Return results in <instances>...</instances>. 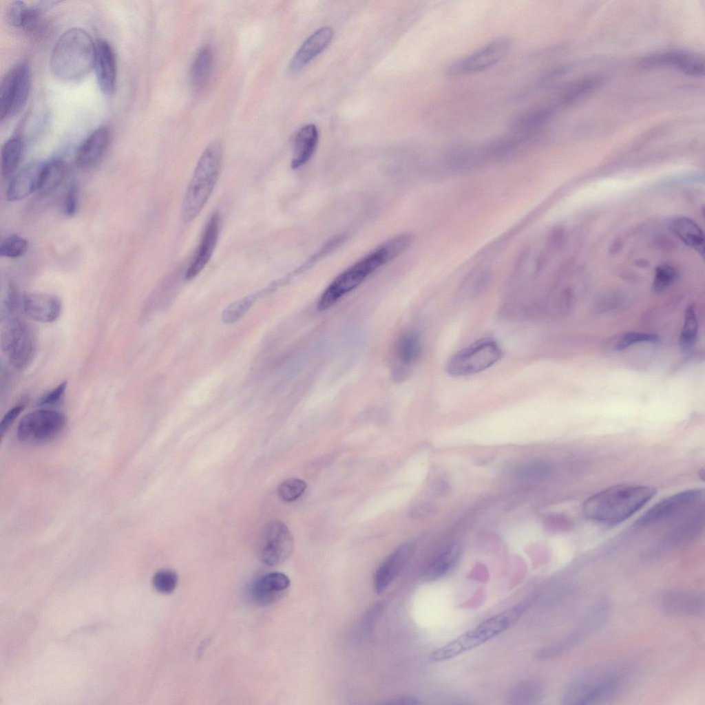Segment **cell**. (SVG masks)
I'll return each mask as SVG.
<instances>
[{
	"mask_svg": "<svg viewBox=\"0 0 705 705\" xmlns=\"http://www.w3.org/2000/svg\"><path fill=\"white\" fill-rule=\"evenodd\" d=\"M412 235H397L374 250L341 273L325 289L317 302L319 310H325L337 302L346 294L359 286L379 268L406 251L412 244Z\"/></svg>",
	"mask_w": 705,
	"mask_h": 705,
	"instance_id": "6da1fadb",
	"label": "cell"
},
{
	"mask_svg": "<svg viewBox=\"0 0 705 705\" xmlns=\"http://www.w3.org/2000/svg\"><path fill=\"white\" fill-rule=\"evenodd\" d=\"M654 487L619 484L589 498L583 512L589 519L606 525L618 524L636 513L655 494Z\"/></svg>",
	"mask_w": 705,
	"mask_h": 705,
	"instance_id": "7a4b0ae2",
	"label": "cell"
},
{
	"mask_svg": "<svg viewBox=\"0 0 705 705\" xmlns=\"http://www.w3.org/2000/svg\"><path fill=\"white\" fill-rule=\"evenodd\" d=\"M96 45L83 29L70 28L57 40L50 58V70L56 78H81L94 67Z\"/></svg>",
	"mask_w": 705,
	"mask_h": 705,
	"instance_id": "3957f363",
	"label": "cell"
},
{
	"mask_svg": "<svg viewBox=\"0 0 705 705\" xmlns=\"http://www.w3.org/2000/svg\"><path fill=\"white\" fill-rule=\"evenodd\" d=\"M536 599L532 595L514 606L486 619L474 629L438 648L430 655L432 662L450 660L504 632L516 622Z\"/></svg>",
	"mask_w": 705,
	"mask_h": 705,
	"instance_id": "277c9868",
	"label": "cell"
},
{
	"mask_svg": "<svg viewBox=\"0 0 705 705\" xmlns=\"http://www.w3.org/2000/svg\"><path fill=\"white\" fill-rule=\"evenodd\" d=\"M222 165V147L210 143L202 152L185 195L182 219L185 223L195 219L207 202L218 181Z\"/></svg>",
	"mask_w": 705,
	"mask_h": 705,
	"instance_id": "5b68a950",
	"label": "cell"
},
{
	"mask_svg": "<svg viewBox=\"0 0 705 705\" xmlns=\"http://www.w3.org/2000/svg\"><path fill=\"white\" fill-rule=\"evenodd\" d=\"M1 349L10 365L17 370L25 369L36 352V339L31 327L17 317L6 319L1 337Z\"/></svg>",
	"mask_w": 705,
	"mask_h": 705,
	"instance_id": "8992f818",
	"label": "cell"
},
{
	"mask_svg": "<svg viewBox=\"0 0 705 705\" xmlns=\"http://www.w3.org/2000/svg\"><path fill=\"white\" fill-rule=\"evenodd\" d=\"M502 350L496 341L483 338L463 348L448 361L446 370L454 377H465L482 372L498 362Z\"/></svg>",
	"mask_w": 705,
	"mask_h": 705,
	"instance_id": "52a82bcc",
	"label": "cell"
},
{
	"mask_svg": "<svg viewBox=\"0 0 705 705\" xmlns=\"http://www.w3.org/2000/svg\"><path fill=\"white\" fill-rule=\"evenodd\" d=\"M621 676L613 671H600L574 681L562 697L563 704H589L608 697L620 686Z\"/></svg>",
	"mask_w": 705,
	"mask_h": 705,
	"instance_id": "ba28073f",
	"label": "cell"
},
{
	"mask_svg": "<svg viewBox=\"0 0 705 705\" xmlns=\"http://www.w3.org/2000/svg\"><path fill=\"white\" fill-rule=\"evenodd\" d=\"M31 87L28 63L22 61L6 74L0 86V120L18 114L25 106Z\"/></svg>",
	"mask_w": 705,
	"mask_h": 705,
	"instance_id": "9c48e42d",
	"label": "cell"
},
{
	"mask_svg": "<svg viewBox=\"0 0 705 705\" xmlns=\"http://www.w3.org/2000/svg\"><path fill=\"white\" fill-rule=\"evenodd\" d=\"M512 46L505 36L497 37L475 51L452 62L447 68L449 76L458 77L483 72L503 60Z\"/></svg>",
	"mask_w": 705,
	"mask_h": 705,
	"instance_id": "30bf717a",
	"label": "cell"
},
{
	"mask_svg": "<svg viewBox=\"0 0 705 705\" xmlns=\"http://www.w3.org/2000/svg\"><path fill=\"white\" fill-rule=\"evenodd\" d=\"M702 490L691 489L671 495L660 501L646 511L636 523L648 527L683 518L703 504Z\"/></svg>",
	"mask_w": 705,
	"mask_h": 705,
	"instance_id": "8fae6325",
	"label": "cell"
},
{
	"mask_svg": "<svg viewBox=\"0 0 705 705\" xmlns=\"http://www.w3.org/2000/svg\"><path fill=\"white\" fill-rule=\"evenodd\" d=\"M65 423V417L61 412L50 409L36 410L20 420L17 437L21 442H48L61 432Z\"/></svg>",
	"mask_w": 705,
	"mask_h": 705,
	"instance_id": "7c38bea8",
	"label": "cell"
},
{
	"mask_svg": "<svg viewBox=\"0 0 705 705\" xmlns=\"http://www.w3.org/2000/svg\"><path fill=\"white\" fill-rule=\"evenodd\" d=\"M293 548V538L287 526L281 520H272L262 535L258 557L266 565H279L290 557Z\"/></svg>",
	"mask_w": 705,
	"mask_h": 705,
	"instance_id": "4fadbf2b",
	"label": "cell"
},
{
	"mask_svg": "<svg viewBox=\"0 0 705 705\" xmlns=\"http://www.w3.org/2000/svg\"><path fill=\"white\" fill-rule=\"evenodd\" d=\"M658 605L661 611L669 616H696L704 612V597L695 591L667 589L659 596Z\"/></svg>",
	"mask_w": 705,
	"mask_h": 705,
	"instance_id": "5bb4252c",
	"label": "cell"
},
{
	"mask_svg": "<svg viewBox=\"0 0 705 705\" xmlns=\"http://www.w3.org/2000/svg\"><path fill=\"white\" fill-rule=\"evenodd\" d=\"M641 65L644 67H674L693 76L704 74V58L693 52L672 51L655 54L642 59Z\"/></svg>",
	"mask_w": 705,
	"mask_h": 705,
	"instance_id": "9a60e30c",
	"label": "cell"
},
{
	"mask_svg": "<svg viewBox=\"0 0 705 705\" xmlns=\"http://www.w3.org/2000/svg\"><path fill=\"white\" fill-rule=\"evenodd\" d=\"M21 306L30 318L43 323L56 321L62 310V304L58 297L41 293L21 295Z\"/></svg>",
	"mask_w": 705,
	"mask_h": 705,
	"instance_id": "2e32d148",
	"label": "cell"
},
{
	"mask_svg": "<svg viewBox=\"0 0 705 705\" xmlns=\"http://www.w3.org/2000/svg\"><path fill=\"white\" fill-rule=\"evenodd\" d=\"M554 114V108L549 104L532 106L512 118L510 132L529 139L550 120Z\"/></svg>",
	"mask_w": 705,
	"mask_h": 705,
	"instance_id": "e0dca14e",
	"label": "cell"
},
{
	"mask_svg": "<svg viewBox=\"0 0 705 705\" xmlns=\"http://www.w3.org/2000/svg\"><path fill=\"white\" fill-rule=\"evenodd\" d=\"M414 550L412 544H403L379 565L374 577V588L377 593H383L400 574Z\"/></svg>",
	"mask_w": 705,
	"mask_h": 705,
	"instance_id": "ac0fdd59",
	"label": "cell"
},
{
	"mask_svg": "<svg viewBox=\"0 0 705 705\" xmlns=\"http://www.w3.org/2000/svg\"><path fill=\"white\" fill-rule=\"evenodd\" d=\"M220 229V216L217 212L209 218L191 264L188 267L185 278L191 280L196 277L209 261L215 248Z\"/></svg>",
	"mask_w": 705,
	"mask_h": 705,
	"instance_id": "d6986e66",
	"label": "cell"
},
{
	"mask_svg": "<svg viewBox=\"0 0 705 705\" xmlns=\"http://www.w3.org/2000/svg\"><path fill=\"white\" fill-rule=\"evenodd\" d=\"M333 37V30L330 26H323L315 31L295 53L288 65V72L295 74L300 71L328 47Z\"/></svg>",
	"mask_w": 705,
	"mask_h": 705,
	"instance_id": "ffe728a7",
	"label": "cell"
},
{
	"mask_svg": "<svg viewBox=\"0 0 705 705\" xmlns=\"http://www.w3.org/2000/svg\"><path fill=\"white\" fill-rule=\"evenodd\" d=\"M290 585L291 580L286 574L270 572L258 578L252 584L251 596L259 604H270L281 598Z\"/></svg>",
	"mask_w": 705,
	"mask_h": 705,
	"instance_id": "44dd1931",
	"label": "cell"
},
{
	"mask_svg": "<svg viewBox=\"0 0 705 705\" xmlns=\"http://www.w3.org/2000/svg\"><path fill=\"white\" fill-rule=\"evenodd\" d=\"M94 67L101 90L105 94H112L116 82V62L114 51L106 41H100L96 45Z\"/></svg>",
	"mask_w": 705,
	"mask_h": 705,
	"instance_id": "7402d4cb",
	"label": "cell"
},
{
	"mask_svg": "<svg viewBox=\"0 0 705 705\" xmlns=\"http://www.w3.org/2000/svg\"><path fill=\"white\" fill-rule=\"evenodd\" d=\"M461 555L460 545L456 542L449 543L428 563L422 573L421 580L431 582L441 579L454 568Z\"/></svg>",
	"mask_w": 705,
	"mask_h": 705,
	"instance_id": "603a6c76",
	"label": "cell"
},
{
	"mask_svg": "<svg viewBox=\"0 0 705 705\" xmlns=\"http://www.w3.org/2000/svg\"><path fill=\"white\" fill-rule=\"evenodd\" d=\"M109 142V130L100 127L92 131L79 147L75 162L81 169L94 166L103 157Z\"/></svg>",
	"mask_w": 705,
	"mask_h": 705,
	"instance_id": "cb8c5ba5",
	"label": "cell"
},
{
	"mask_svg": "<svg viewBox=\"0 0 705 705\" xmlns=\"http://www.w3.org/2000/svg\"><path fill=\"white\" fill-rule=\"evenodd\" d=\"M44 163L32 162L27 165L12 179L7 190L10 201H18L36 191Z\"/></svg>",
	"mask_w": 705,
	"mask_h": 705,
	"instance_id": "d4e9b609",
	"label": "cell"
},
{
	"mask_svg": "<svg viewBox=\"0 0 705 705\" xmlns=\"http://www.w3.org/2000/svg\"><path fill=\"white\" fill-rule=\"evenodd\" d=\"M318 139L319 132L315 125L306 124L299 129L294 141L291 160L293 169L301 167L311 159L317 147Z\"/></svg>",
	"mask_w": 705,
	"mask_h": 705,
	"instance_id": "484cf974",
	"label": "cell"
},
{
	"mask_svg": "<svg viewBox=\"0 0 705 705\" xmlns=\"http://www.w3.org/2000/svg\"><path fill=\"white\" fill-rule=\"evenodd\" d=\"M485 158L482 147L456 145L445 156L448 167L456 171H466L477 167Z\"/></svg>",
	"mask_w": 705,
	"mask_h": 705,
	"instance_id": "4316f807",
	"label": "cell"
},
{
	"mask_svg": "<svg viewBox=\"0 0 705 705\" xmlns=\"http://www.w3.org/2000/svg\"><path fill=\"white\" fill-rule=\"evenodd\" d=\"M669 224L671 231L685 244L698 251H704V233L694 221L686 217H676Z\"/></svg>",
	"mask_w": 705,
	"mask_h": 705,
	"instance_id": "83f0119b",
	"label": "cell"
},
{
	"mask_svg": "<svg viewBox=\"0 0 705 705\" xmlns=\"http://www.w3.org/2000/svg\"><path fill=\"white\" fill-rule=\"evenodd\" d=\"M66 170V165L61 160L44 163L36 191L41 194L54 191L63 180Z\"/></svg>",
	"mask_w": 705,
	"mask_h": 705,
	"instance_id": "f1b7e54d",
	"label": "cell"
},
{
	"mask_svg": "<svg viewBox=\"0 0 705 705\" xmlns=\"http://www.w3.org/2000/svg\"><path fill=\"white\" fill-rule=\"evenodd\" d=\"M213 65V53L208 46L202 48L196 55L191 69V81L196 90L207 83Z\"/></svg>",
	"mask_w": 705,
	"mask_h": 705,
	"instance_id": "f546056e",
	"label": "cell"
},
{
	"mask_svg": "<svg viewBox=\"0 0 705 705\" xmlns=\"http://www.w3.org/2000/svg\"><path fill=\"white\" fill-rule=\"evenodd\" d=\"M543 693V686L540 682L530 680L522 682L512 688L507 697V703L509 704H527L536 702Z\"/></svg>",
	"mask_w": 705,
	"mask_h": 705,
	"instance_id": "4dcf8cb0",
	"label": "cell"
},
{
	"mask_svg": "<svg viewBox=\"0 0 705 705\" xmlns=\"http://www.w3.org/2000/svg\"><path fill=\"white\" fill-rule=\"evenodd\" d=\"M395 352L399 361L406 366L414 363L421 353V341L415 332L403 334L398 339Z\"/></svg>",
	"mask_w": 705,
	"mask_h": 705,
	"instance_id": "1f68e13d",
	"label": "cell"
},
{
	"mask_svg": "<svg viewBox=\"0 0 705 705\" xmlns=\"http://www.w3.org/2000/svg\"><path fill=\"white\" fill-rule=\"evenodd\" d=\"M23 145V140L19 136L10 138L3 145L1 165L3 176L8 177L15 171L21 160Z\"/></svg>",
	"mask_w": 705,
	"mask_h": 705,
	"instance_id": "d6a6232c",
	"label": "cell"
},
{
	"mask_svg": "<svg viewBox=\"0 0 705 705\" xmlns=\"http://www.w3.org/2000/svg\"><path fill=\"white\" fill-rule=\"evenodd\" d=\"M269 292V288L264 289L231 303L222 312V320L227 324L235 322L246 314L258 298L264 297Z\"/></svg>",
	"mask_w": 705,
	"mask_h": 705,
	"instance_id": "836d02e7",
	"label": "cell"
},
{
	"mask_svg": "<svg viewBox=\"0 0 705 705\" xmlns=\"http://www.w3.org/2000/svg\"><path fill=\"white\" fill-rule=\"evenodd\" d=\"M601 82L597 76H589L574 82L567 87L561 96V103L571 104L593 91Z\"/></svg>",
	"mask_w": 705,
	"mask_h": 705,
	"instance_id": "e575fe53",
	"label": "cell"
},
{
	"mask_svg": "<svg viewBox=\"0 0 705 705\" xmlns=\"http://www.w3.org/2000/svg\"><path fill=\"white\" fill-rule=\"evenodd\" d=\"M698 330V324L694 306H688L683 327L680 335L679 344L682 351H687L694 346Z\"/></svg>",
	"mask_w": 705,
	"mask_h": 705,
	"instance_id": "d590c367",
	"label": "cell"
},
{
	"mask_svg": "<svg viewBox=\"0 0 705 705\" xmlns=\"http://www.w3.org/2000/svg\"><path fill=\"white\" fill-rule=\"evenodd\" d=\"M307 485L300 478H291L282 483L277 487L279 497L285 502L298 499L305 492Z\"/></svg>",
	"mask_w": 705,
	"mask_h": 705,
	"instance_id": "8d00e7d4",
	"label": "cell"
},
{
	"mask_svg": "<svg viewBox=\"0 0 705 705\" xmlns=\"http://www.w3.org/2000/svg\"><path fill=\"white\" fill-rule=\"evenodd\" d=\"M27 240L18 235H10L6 238L0 245V255L9 258H16L23 255L27 251Z\"/></svg>",
	"mask_w": 705,
	"mask_h": 705,
	"instance_id": "74e56055",
	"label": "cell"
},
{
	"mask_svg": "<svg viewBox=\"0 0 705 705\" xmlns=\"http://www.w3.org/2000/svg\"><path fill=\"white\" fill-rule=\"evenodd\" d=\"M178 581L176 572L171 569L158 571L152 579V584L156 591L162 593H171L176 589Z\"/></svg>",
	"mask_w": 705,
	"mask_h": 705,
	"instance_id": "f35d334b",
	"label": "cell"
},
{
	"mask_svg": "<svg viewBox=\"0 0 705 705\" xmlns=\"http://www.w3.org/2000/svg\"><path fill=\"white\" fill-rule=\"evenodd\" d=\"M660 340L659 336L655 334L642 332H629L622 335L618 339L614 345V348L616 350H622L638 343H657Z\"/></svg>",
	"mask_w": 705,
	"mask_h": 705,
	"instance_id": "ab89813d",
	"label": "cell"
},
{
	"mask_svg": "<svg viewBox=\"0 0 705 705\" xmlns=\"http://www.w3.org/2000/svg\"><path fill=\"white\" fill-rule=\"evenodd\" d=\"M551 471L550 465L543 461H532L519 465L516 475L524 479H537L546 476Z\"/></svg>",
	"mask_w": 705,
	"mask_h": 705,
	"instance_id": "60d3db41",
	"label": "cell"
},
{
	"mask_svg": "<svg viewBox=\"0 0 705 705\" xmlns=\"http://www.w3.org/2000/svg\"><path fill=\"white\" fill-rule=\"evenodd\" d=\"M676 271L668 264L658 266L655 271L652 288L655 293H660L667 288L675 280Z\"/></svg>",
	"mask_w": 705,
	"mask_h": 705,
	"instance_id": "b9f144b4",
	"label": "cell"
},
{
	"mask_svg": "<svg viewBox=\"0 0 705 705\" xmlns=\"http://www.w3.org/2000/svg\"><path fill=\"white\" fill-rule=\"evenodd\" d=\"M28 7L21 1H15L8 6L6 11L7 21L15 28H23Z\"/></svg>",
	"mask_w": 705,
	"mask_h": 705,
	"instance_id": "7bdbcfd3",
	"label": "cell"
},
{
	"mask_svg": "<svg viewBox=\"0 0 705 705\" xmlns=\"http://www.w3.org/2000/svg\"><path fill=\"white\" fill-rule=\"evenodd\" d=\"M66 388V381L61 383L56 388L41 396L37 401V405L41 407L56 405L63 398Z\"/></svg>",
	"mask_w": 705,
	"mask_h": 705,
	"instance_id": "ee69618b",
	"label": "cell"
},
{
	"mask_svg": "<svg viewBox=\"0 0 705 705\" xmlns=\"http://www.w3.org/2000/svg\"><path fill=\"white\" fill-rule=\"evenodd\" d=\"M78 206V187L76 183L70 184L63 204V211L67 216L75 214Z\"/></svg>",
	"mask_w": 705,
	"mask_h": 705,
	"instance_id": "f6af8a7d",
	"label": "cell"
},
{
	"mask_svg": "<svg viewBox=\"0 0 705 705\" xmlns=\"http://www.w3.org/2000/svg\"><path fill=\"white\" fill-rule=\"evenodd\" d=\"M492 273L489 271L480 273L472 284L470 290V295L476 297L485 291L492 282Z\"/></svg>",
	"mask_w": 705,
	"mask_h": 705,
	"instance_id": "bcb514c9",
	"label": "cell"
},
{
	"mask_svg": "<svg viewBox=\"0 0 705 705\" xmlns=\"http://www.w3.org/2000/svg\"><path fill=\"white\" fill-rule=\"evenodd\" d=\"M24 408L25 406L23 404H19L10 409L5 414L0 423V434L1 439Z\"/></svg>",
	"mask_w": 705,
	"mask_h": 705,
	"instance_id": "7dc6e473",
	"label": "cell"
},
{
	"mask_svg": "<svg viewBox=\"0 0 705 705\" xmlns=\"http://www.w3.org/2000/svg\"><path fill=\"white\" fill-rule=\"evenodd\" d=\"M388 704H400V705H401V704L414 705V704H419L420 702L415 697H400V698H398V699H393L392 701L388 702Z\"/></svg>",
	"mask_w": 705,
	"mask_h": 705,
	"instance_id": "c3c4849f",
	"label": "cell"
}]
</instances>
